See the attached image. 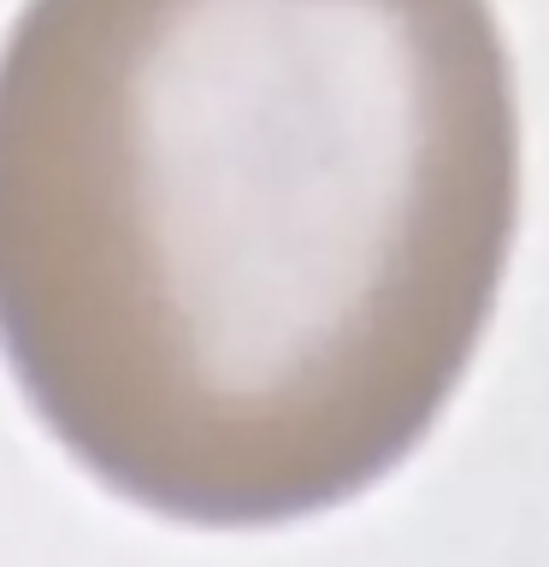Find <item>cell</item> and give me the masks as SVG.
Segmentation results:
<instances>
[{"instance_id":"obj_1","label":"cell","mask_w":549,"mask_h":567,"mask_svg":"<svg viewBox=\"0 0 549 567\" xmlns=\"http://www.w3.org/2000/svg\"><path fill=\"white\" fill-rule=\"evenodd\" d=\"M514 225L490 0H24L0 42V354L159 520L283 526L396 473Z\"/></svg>"}]
</instances>
